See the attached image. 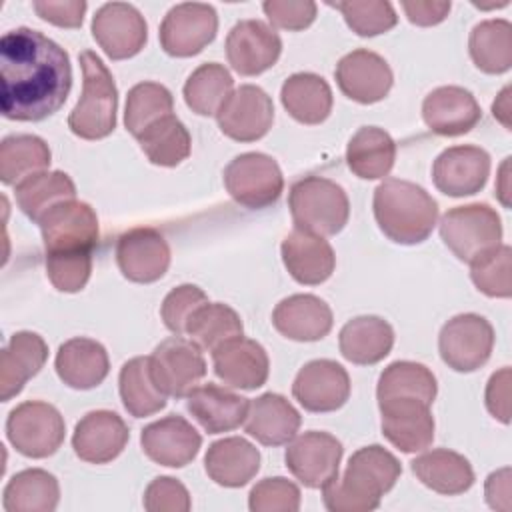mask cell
Listing matches in <instances>:
<instances>
[{
	"instance_id": "681fc988",
	"label": "cell",
	"mask_w": 512,
	"mask_h": 512,
	"mask_svg": "<svg viewBox=\"0 0 512 512\" xmlns=\"http://www.w3.org/2000/svg\"><path fill=\"white\" fill-rule=\"evenodd\" d=\"M252 512H296L300 508V488L284 478H264L256 482L248 494Z\"/></svg>"
},
{
	"instance_id": "c3c4849f",
	"label": "cell",
	"mask_w": 512,
	"mask_h": 512,
	"mask_svg": "<svg viewBox=\"0 0 512 512\" xmlns=\"http://www.w3.org/2000/svg\"><path fill=\"white\" fill-rule=\"evenodd\" d=\"M336 8L344 22L358 36H378L392 30L398 22L396 10L386 0H346V2H330Z\"/></svg>"
},
{
	"instance_id": "f35d334b",
	"label": "cell",
	"mask_w": 512,
	"mask_h": 512,
	"mask_svg": "<svg viewBox=\"0 0 512 512\" xmlns=\"http://www.w3.org/2000/svg\"><path fill=\"white\" fill-rule=\"evenodd\" d=\"M52 162L48 144L34 134H10L0 144V180L18 186L32 174L44 172Z\"/></svg>"
},
{
	"instance_id": "7402d4cb",
	"label": "cell",
	"mask_w": 512,
	"mask_h": 512,
	"mask_svg": "<svg viewBox=\"0 0 512 512\" xmlns=\"http://www.w3.org/2000/svg\"><path fill=\"white\" fill-rule=\"evenodd\" d=\"M140 446L152 462L168 468H182L198 456L202 436L186 418L170 414L142 428Z\"/></svg>"
},
{
	"instance_id": "f6af8a7d",
	"label": "cell",
	"mask_w": 512,
	"mask_h": 512,
	"mask_svg": "<svg viewBox=\"0 0 512 512\" xmlns=\"http://www.w3.org/2000/svg\"><path fill=\"white\" fill-rule=\"evenodd\" d=\"M244 326L240 314L222 302H206L200 306L186 326V334L202 350L214 352L232 338L242 336Z\"/></svg>"
},
{
	"instance_id": "ba28073f",
	"label": "cell",
	"mask_w": 512,
	"mask_h": 512,
	"mask_svg": "<svg viewBox=\"0 0 512 512\" xmlns=\"http://www.w3.org/2000/svg\"><path fill=\"white\" fill-rule=\"evenodd\" d=\"M66 424L60 410L42 400H26L6 418L8 442L26 458H48L64 442Z\"/></svg>"
},
{
	"instance_id": "1f68e13d",
	"label": "cell",
	"mask_w": 512,
	"mask_h": 512,
	"mask_svg": "<svg viewBox=\"0 0 512 512\" xmlns=\"http://www.w3.org/2000/svg\"><path fill=\"white\" fill-rule=\"evenodd\" d=\"M204 470L216 484L224 488H240L260 470V452L246 438L228 436L208 446Z\"/></svg>"
},
{
	"instance_id": "91938a15",
	"label": "cell",
	"mask_w": 512,
	"mask_h": 512,
	"mask_svg": "<svg viewBox=\"0 0 512 512\" xmlns=\"http://www.w3.org/2000/svg\"><path fill=\"white\" fill-rule=\"evenodd\" d=\"M492 116L506 128L510 130V86L502 88V92L496 96L492 104Z\"/></svg>"
},
{
	"instance_id": "4dcf8cb0",
	"label": "cell",
	"mask_w": 512,
	"mask_h": 512,
	"mask_svg": "<svg viewBox=\"0 0 512 512\" xmlns=\"http://www.w3.org/2000/svg\"><path fill=\"white\" fill-rule=\"evenodd\" d=\"M300 412L276 392H266L248 404L244 430L264 446L288 444L300 428Z\"/></svg>"
},
{
	"instance_id": "7c38bea8",
	"label": "cell",
	"mask_w": 512,
	"mask_h": 512,
	"mask_svg": "<svg viewBox=\"0 0 512 512\" xmlns=\"http://www.w3.org/2000/svg\"><path fill=\"white\" fill-rule=\"evenodd\" d=\"M150 368L160 390L172 398H186L206 376L202 348L184 336L162 340L150 356Z\"/></svg>"
},
{
	"instance_id": "e0dca14e",
	"label": "cell",
	"mask_w": 512,
	"mask_h": 512,
	"mask_svg": "<svg viewBox=\"0 0 512 512\" xmlns=\"http://www.w3.org/2000/svg\"><path fill=\"white\" fill-rule=\"evenodd\" d=\"M292 396L308 412H334L350 398V376L336 360H310L298 370Z\"/></svg>"
},
{
	"instance_id": "74e56055",
	"label": "cell",
	"mask_w": 512,
	"mask_h": 512,
	"mask_svg": "<svg viewBox=\"0 0 512 512\" xmlns=\"http://www.w3.org/2000/svg\"><path fill=\"white\" fill-rule=\"evenodd\" d=\"M120 400L126 412L134 418H144L160 412L166 406V394L152 376L150 356L130 358L118 376Z\"/></svg>"
},
{
	"instance_id": "7a4b0ae2",
	"label": "cell",
	"mask_w": 512,
	"mask_h": 512,
	"mask_svg": "<svg viewBox=\"0 0 512 512\" xmlns=\"http://www.w3.org/2000/svg\"><path fill=\"white\" fill-rule=\"evenodd\" d=\"M402 474L398 458L380 444L356 450L342 476L322 486V500L330 512H370L390 492Z\"/></svg>"
},
{
	"instance_id": "60d3db41",
	"label": "cell",
	"mask_w": 512,
	"mask_h": 512,
	"mask_svg": "<svg viewBox=\"0 0 512 512\" xmlns=\"http://www.w3.org/2000/svg\"><path fill=\"white\" fill-rule=\"evenodd\" d=\"M468 52L478 70L504 74L512 66V24L504 18L482 20L468 38Z\"/></svg>"
},
{
	"instance_id": "f546056e",
	"label": "cell",
	"mask_w": 512,
	"mask_h": 512,
	"mask_svg": "<svg viewBox=\"0 0 512 512\" xmlns=\"http://www.w3.org/2000/svg\"><path fill=\"white\" fill-rule=\"evenodd\" d=\"M48 358V344L30 330H20L10 336L0 354V400L8 402L24 384L34 378Z\"/></svg>"
},
{
	"instance_id": "94428289",
	"label": "cell",
	"mask_w": 512,
	"mask_h": 512,
	"mask_svg": "<svg viewBox=\"0 0 512 512\" xmlns=\"http://www.w3.org/2000/svg\"><path fill=\"white\" fill-rule=\"evenodd\" d=\"M508 168H510V158H504L502 166H500V174H498V182H496V196L500 198V202L504 206H510V186H508Z\"/></svg>"
},
{
	"instance_id": "8fae6325",
	"label": "cell",
	"mask_w": 512,
	"mask_h": 512,
	"mask_svg": "<svg viewBox=\"0 0 512 512\" xmlns=\"http://www.w3.org/2000/svg\"><path fill=\"white\" fill-rule=\"evenodd\" d=\"M218 32V14L212 4L182 2L172 6L160 24V46L176 58L200 54Z\"/></svg>"
},
{
	"instance_id": "ffe728a7",
	"label": "cell",
	"mask_w": 512,
	"mask_h": 512,
	"mask_svg": "<svg viewBox=\"0 0 512 512\" xmlns=\"http://www.w3.org/2000/svg\"><path fill=\"white\" fill-rule=\"evenodd\" d=\"M116 264L130 282L150 284L166 274L170 266V246L154 228H132L116 242Z\"/></svg>"
},
{
	"instance_id": "4fadbf2b",
	"label": "cell",
	"mask_w": 512,
	"mask_h": 512,
	"mask_svg": "<svg viewBox=\"0 0 512 512\" xmlns=\"http://www.w3.org/2000/svg\"><path fill=\"white\" fill-rule=\"evenodd\" d=\"M92 36L112 60L136 56L148 40V24L128 2H106L92 16Z\"/></svg>"
},
{
	"instance_id": "680465c9",
	"label": "cell",
	"mask_w": 512,
	"mask_h": 512,
	"mask_svg": "<svg viewBox=\"0 0 512 512\" xmlns=\"http://www.w3.org/2000/svg\"><path fill=\"white\" fill-rule=\"evenodd\" d=\"M486 502L490 508L500 512H510L512 508V484H510V468L504 466L492 472L484 484Z\"/></svg>"
},
{
	"instance_id": "44dd1931",
	"label": "cell",
	"mask_w": 512,
	"mask_h": 512,
	"mask_svg": "<svg viewBox=\"0 0 512 512\" xmlns=\"http://www.w3.org/2000/svg\"><path fill=\"white\" fill-rule=\"evenodd\" d=\"M382 434L398 450L412 454L426 450L434 440L430 404L416 398H390L378 402Z\"/></svg>"
},
{
	"instance_id": "3957f363",
	"label": "cell",
	"mask_w": 512,
	"mask_h": 512,
	"mask_svg": "<svg viewBox=\"0 0 512 512\" xmlns=\"http://www.w3.org/2000/svg\"><path fill=\"white\" fill-rule=\"evenodd\" d=\"M372 210L382 234L404 246L424 242L438 220L436 200L422 186L400 178L376 186Z\"/></svg>"
},
{
	"instance_id": "8d00e7d4",
	"label": "cell",
	"mask_w": 512,
	"mask_h": 512,
	"mask_svg": "<svg viewBox=\"0 0 512 512\" xmlns=\"http://www.w3.org/2000/svg\"><path fill=\"white\" fill-rule=\"evenodd\" d=\"M60 502V484L54 474L42 468L16 472L2 494L6 512H52Z\"/></svg>"
},
{
	"instance_id": "e575fe53",
	"label": "cell",
	"mask_w": 512,
	"mask_h": 512,
	"mask_svg": "<svg viewBox=\"0 0 512 512\" xmlns=\"http://www.w3.org/2000/svg\"><path fill=\"white\" fill-rule=\"evenodd\" d=\"M284 110L300 124H320L332 112V88L314 72H296L288 76L280 88Z\"/></svg>"
},
{
	"instance_id": "ab89813d",
	"label": "cell",
	"mask_w": 512,
	"mask_h": 512,
	"mask_svg": "<svg viewBox=\"0 0 512 512\" xmlns=\"http://www.w3.org/2000/svg\"><path fill=\"white\" fill-rule=\"evenodd\" d=\"M18 208L32 220L40 222V218L64 200L76 198V186L72 178L62 170H44L22 180L16 190Z\"/></svg>"
},
{
	"instance_id": "7dc6e473",
	"label": "cell",
	"mask_w": 512,
	"mask_h": 512,
	"mask_svg": "<svg viewBox=\"0 0 512 512\" xmlns=\"http://www.w3.org/2000/svg\"><path fill=\"white\" fill-rule=\"evenodd\" d=\"M512 248L498 244L470 262V278L474 286L490 298H510L512 294Z\"/></svg>"
},
{
	"instance_id": "9c48e42d",
	"label": "cell",
	"mask_w": 512,
	"mask_h": 512,
	"mask_svg": "<svg viewBox=\"0 0 512 512\" xmlns=\"http://www.w3.org/2000/svg\"><path fill=\"white\" fill-rule=\"evenodd\" d=\"M224 186L234 202L250 210H260L280 198L284 176L272 156L264 152H244L224 168Z\"/></svg>"
},
{
	"instance_id": "2e32d148",
	"label": "cell",
	"mask_w": 512,
	"mask_h": 512,
	"mask_svg": "<svg viewBox=\"0 0 512 512\" xmlns=\"http://www.w3.org/2000/svg\"><path fill=\"white\" fill-rule=\"evenodd\" d=\"M282 54L278 32L262 20H240L226 36V58L240 76H258Z\"/></svg>"
},
{
	"instance_id": "9a60e30c",
	"label": "cell",
	"mask_w": 512,
	"mask_h": 512,
	"mask_svg": "<svg viewBox=\"0 0 512 512\" xmlns=\"http://www.w3.org/2000/svg\"><path fill=\"white\" fill-rule=\"evenodd\" d=\"M218 128L236 142H256L268 134L274 122L272 98L254 84L234 88L222 108L216 112Z\"/></svg>"
},
{
	"instance_id": "db71d44e",
	"label": "cell",
	"mask_w": 512,
	"mask_h": 512,
	"mask_svg": "<svg viewBox=\"0 0 512 512\" xmlns=\"http://www.w3.org/2000/svg\"><path fill=\"white\" fill-rule=\"evenodd\" d=\"M264 14L272 26L298 32L308 28L316 20L318 6L312 0H266L262 4Z\"/></svg>"
},
{
	"instance_id": "7bdbcfd3",
	"label": "cell",
	"mask_w": 512,
	"mask_h": 512,
	"mask_svg": "<svg viewBox=\"0 0 512 512\" xmlns=\"http://www.w3.org/2000/svg\"><path fill=\"white\" fill-rule=\"evenodd\" d=\"M232 92L234 78L218 62L200 64L182 88L186 106L198 116H216Z\"/></svg>"
},
{
	"instance_id": "ee69618b",
	"label": "cell",
	"mask_w": 512,
	"mask_h": 512,
	"mask_svg": "<svg viewBox=\"0 0 512 512\" xmlns=\"http://www.w3.org/2000/svg\"><path fill=\"white\" fill-rule=\"evenodd\" d=\"M136 140L152 164L166 168L182 164L190 156L192 148L188 128L174 114H168L148 126Z\"/></svg>"
},
{
	"instance_id": "277c9868",
	"label": "cell",
	"mask_w": 512,
	"mask_h": 512,
	"mask_svg": "<svg viewBox=\"0 0 512 512\" xmlns=\"http://www.w3.org/2000/svg\"><path fill=\"white\" fill-rule=\"evenodd\" d=\"M78 60L82 68V94L68 116V128L78 138L100 140L116 128L118 88L96 52L84 50Z\"/></svg>"
},
{
	"instance_id": "6da1fadb",
	"label": "cell",
	"mask_w": 512,
	"mask_h": 512,
	"mask_svg": "<svg viewBox=\"0 0 512 512\" xmlns=\"http://www.w3.org/2000/svg\"><path fill=\"white\" fill-rule=\"evenodd\" d=\"M72 88L68 52L20 26L0 38V108L4 118L38 122L58 112Z\"/></svg>"
},
{
	"instance_id": "cb8c5ba5",
	"label": "cell",
	"mask_w": 512,
	"mask_h": 512,
	"mask_svg": "<svg viewBox=\"0 0 512 512\" xmlns=\"http://www.w3.org/2000/svg\"><path fill=\"white\" fill-rule=\"evenodd\" d=\"M214 374L230 388L256 390L266 384L270 360L262 344L252 338H232L212 352Z\"/></svg>"
},
{
	"instance_id": "816d5d0a",
	"label": "cell",
	"mask_w": 512,
	"mask_h": 512,
	"mask_svg": "<svg viewBox=\"0 0 512 512\" xmlns=\"http://www.w3.org/2000/svg\"><path fill=\"white\" fill-rule=\"evenodd\" d=\"M142 504L148 512H188L192 508L186 486L172 476L154 478L144 490Z\"/></svg>"
},
{
	"instance_id": "83f0119b",
	"label": "cell",
	"mask_w": 512,
	"mask_h": 512,
	"mask_svg": "<svg viewBox=\"0 0 512 512\" xmlns=\"http://www.w3.org/2000/svg\"><path fill=\"white\" fill-rule=\"evenodd\" d=\"M248 404V398L212 382L198 384L186 396V410L208 434L230 432L244 424Z\"/></svg>"
},
{
	"instance_id": "4316f807",
	"label": "cell",
	"mask_w": 512,
	"mask_h": 512,
	"mask_svg": "<svg viewBox=\"0 0 512 512\" xmlns=\"http://www.w3.org/2000/svg\"><path fill=\"white\" fill-rule=\"evenodd\" d=\"M274 328L296 342H316L328 336L334 324L330 306L314 294H292L272 312Z\"/></svg>"
},
{
	"instance_id": "603a6c76",
	"label": "cell",
	"mask_w": 512,
	"mask_h": 512,
	"mask_svg": "<svg viewBox=\"0 0 512 512\" xmlns=\"http://www.w3.org/2000/svg\"><path fill=\"white\" fill-rule=\"evenodd\" d=\"M130 438L126 422L112 410L84 414L72 434L76 456L90 464H108L122 454Z\"/></svg>"
},
{
	"instance_id": "11a10c76",
	"label": "cell",
	"mask_w": 512,
	"mask_h": 512,
	"mask_svg": "<svg viewBox=\"0 0 512 512\" xmlns=\"http://www.w3.org/2000/svg\"><path fill=\"white\" fill-rule=\"evenodd\" d=\"M34 12L60 28H80L88 4L84 0H38L32 4Z\"/></svg>"
},
{
	"instance_id": "836d02e7",
	"label": "cell",
	"mask_w": 512,
	"mask_h": 512,
	"mask_svg": "<svg viewBox=\"0 0 512 512\" xmlns=\"http://www.w3.org/2000/svg\"><path fill=\"white\" fill-rule=\"evenodd\" d=\"M410 468L426 488L444 496L462 494L474 484V470L468 458L448 448H436L416 456Z\"/></svg>"
},
{
	"instance_id": "f1b7e54d",
	"label": "cell",
	"mask_w": 512,
	"mask_h": 512,
	"mask_svg": "<svg viewBox=\"0 0 512 512\" xmlns=\"http://www.w3.org/2000/svg\"><path fill=\"white\" fill-rule=\"evenodd\" d=\"M54 368L66 386L74 390H90L106 380L110 360L100 342L86 336H76L60 344Z\"/></svg>"
},
{
	"instance_id": "30bf717a",
	"label": "cell",
	"mask_w": 512,
	"mask_h": 512,
	"mask_svg": "<svg viewBox=\"0 0 512 512\" xmlns=\"http://www.w3.org/2000/svg\"><path fill=\"white\" fill-rule=\"evenodd\" d=\"M494 348L492 324L474 312L450 318L438 334V352L444 364L456 372L482 368Z\"/></svg>"
},
{
	"instance_id": "d6986e66",
	"label": "cell",
	"mask_w": 512,
	"mask_h": 512,
	"mask_svg": "<svg viewBox=\"0 0 512 512\" xmlns=\"http://www.w3.org/2000/svg\"><path fill=\"white\" fill-rule=\"evenodd\" d=\"M334 78L342 94L358 104H374L388 96L394 74L390 64L376 52L358 48L342 56Z\"/></svg>"
},
{
	"instance_id": "5b68a950",
	"label": "cell",
	"mask_w": 512,
	"mask_h": 512,
	"mask_svg": "<svg viewBox=\"0 0 512 512\" xmlns=\"http://www.w3.org/2000/svg\"><path fill=\"white\" fill-rule=\"evenodd\" d=\"M288 206L296 228L322 238L336 236L350 216L344 188L324 176L296 180L288 192Z\"/></svg>"
},
{
	"instance_id": "d590c367",
	"label": "cell",
	"mask_w": 512,
	"mask_h": 512,
	"mask_svg": "<svg viewBox=\"0 0 512 512\" xmlns=\"http://www.w3.org/2000/svg\"><path fill=\"white\" fill-rule=\"evenodd\" d=\"M396 160V142L378 126H362L346 146V164L362 180H378L390 174Z\"/></svg>"
},
{
	"instance_id": "ac0fdd59",
	"label": "cell",
	"mask_w": 512,
	"mask_h": 512,
	"mask_svg": "<svg viewBox=\"0 0 512 512\" xmlns=\"http://www.w3.org/2000/svg\"><path fill=\"white\" fill-rule=\"evenodd\" d=\"M490 176V154L472 144L450 146L432 164L434 186L452 198L472 196L486 186Z\"/></svg>"
},
{
	"instance_id": "9f6ffc18",
	"label": "cell",
	"mask_w": 512,
	"mask_h": 512,
	"mask_svg": "<svg viewBox=\"0 0 512 512\" xmlns=\"http://www.w3.org/2000/svg\"><path fill=\"white\" fill-rule=\"evenodd\" d=\"M510 378H512V372L508 366L496 370L490 376L486 384V394H484L488 412L502 424L510 422Z\"/></svg>"
},
{
	"instance_id": "bcb514c9",
	"label": "cell",
	"mask_w": 512,
	"mask_h": 512,
	"mask_svg": "<svg viewBox=\"0 0 512 512\" xmlns=\"http://www.w3.org/2000/svg\"><path fill=\"white\" fill-rule=\"evenodd\" d=\"M174 112L172 92L158 82H138L128 90L124 126L138 138L148 126Z\"/></svg>"
},
{
	"instance_id": "f5cc1de1",
	"label": "cell",
	"mask_w": 512,
	"mask_h": 512,
	"mask_svg": "<svg viewBox=\"0 0 512 512\" xmlns=\"http://www.w3.org/2000/svg\"><path fill=\"white\" fill-rule=\"evenodd\" d=\"M92 272V256H72V258H56L46 256V274L52 286L60 292H80Z\"/></svg>"
},
{
	"instance_id": "484cf974",
	"label": "cell",
	"mask_w": 512,
	"mask_h": 512,
	"mask_svg": "<svg viewBox=\"0 0 512 512\" xmlns=\"http://www.w3.org/2000/svg\"><path fill=\"white\" fill-rule=\"evenodd\" d=\"M280 254L288 274L304 286H318L326 282L336 266V254L330 242L296 226L282 240Z\"/></svg>"
},
{
	"instance_id": "6f0895ef",
	"label": "cell",
	"mask_w": 512,
	"mask_h": 512,
	"mask_svg": "<svg viewBox=\"0 0 512 512\" xmlns=\"http://www.w3.org/2000/svg\"><path fill=\"white\" fill-rule=\"evenodd\" d=\"M452 4L444 0H404L402 10L416 26H436L446 20Z\"/></svg>"
},
{
	"instance_id": "5bb4252c",
	"label": "cell",
	"mask_w": 512,
	"mask_h": 512,
	"mask_svg": "<svg viewBox=\"0 0 512 512\" xmlns=\"http://www.w3.org/2000/svg\"><path fill=\"white\" fill-rule=\"evenodd\" d=\"M342 454L344 448L336 436L310 430L288 442L284 462L300 484L316 490L338 474Z\"/></svg>"
},
{
	"instance_id": "8992f818",
	"label": "cell",
	"mask_w": 512,
	"mask_h": 512,
	"mask_svg": "<svg viewBox=\"0 0 512 512\" xmlns=\"http://www.w3.org/2000/svg\"><path fill=\"white\" fill-rule=\"evenodd\" d=\"M46 256H92L98 246V216L88 202L64 200L50 208L38 222Z\"/></svg>"
},
{
	"instance_id": "d4e9b609",
	"label": "cell",
	"mask_w": 512,
	"mask_h": 512,
	"mask_svg": "<svg viewBox=\"0 0 512 512\" xmlns=\"http://www.w3.org/2000/svg\"><path fill=\"white\" fill-rule=\"evenodd\" d=\"M422 118L438 136H462L482 118L474 94L462 86H438L422 102Z\"/></svg>"
},
{
	"instance_id": "f907efd6",
	"label": "cell",
	"mask_w": 512,
	"mask_h": 512,
	"mask_svg": "<svg viewBox=\"0 0 512 512\" xmlns=\"http://www.w3.org/2000/svg\"><path fill=\"white\" fill-rule=\"evenodd\" d=\"M208 302V296L202 288L194 284H180L172 288L160 306V316L164 326L176 336L186 334V326L194 312Z\"/></svg>"
},
{
	"instance_id": "d6a6232c",
	"label": "cell",
	"mask_w": 512,
	"mask_h": 512,
	"mask_svg": "<svg viewBox=\"0 0 512 512\" xmlns=\"http://www.w3.org/2000/svg\"><path fill=\"white\" fill-rule=\"evenodd\" d=\"M338 346L348 362L372 366L390 354L394 346V330L380 316H356L342 326Z\"/></svg>"
},
{
	"instance_id": "b9f144b4",
	"label": "cell",
	"mask_w": 512,
	"mask_h": 512,
	"mask_svg": "<svg viewBox=\"0 0 512 512\" xmlns=\"http://www.w3.org/2000/svg\"><path fill=\"white\" fill-rule=\"evenodd\" d=\"M438 392L436 376L430 368L412 360H396L384 368L378 378L376 398H416L432 406Z\"/></svg>"
},
{
	"instance_id": "52a82bcc",
	"label": "cell",
	"mask_w": 512,
	"mask_h": 512,
	"mask_svg": "<svg viewBox=\"0 0 512 512\" xmlns=\"http://www.w3.org/2000/svg\"><path fill=\"white\" fill-rule=\"evenodd\" d=\"M440 238L458 260L470 264L502 244V222L498 212L484 202L454 206L440 220Z\"/></svg>"
}]
</instances>
